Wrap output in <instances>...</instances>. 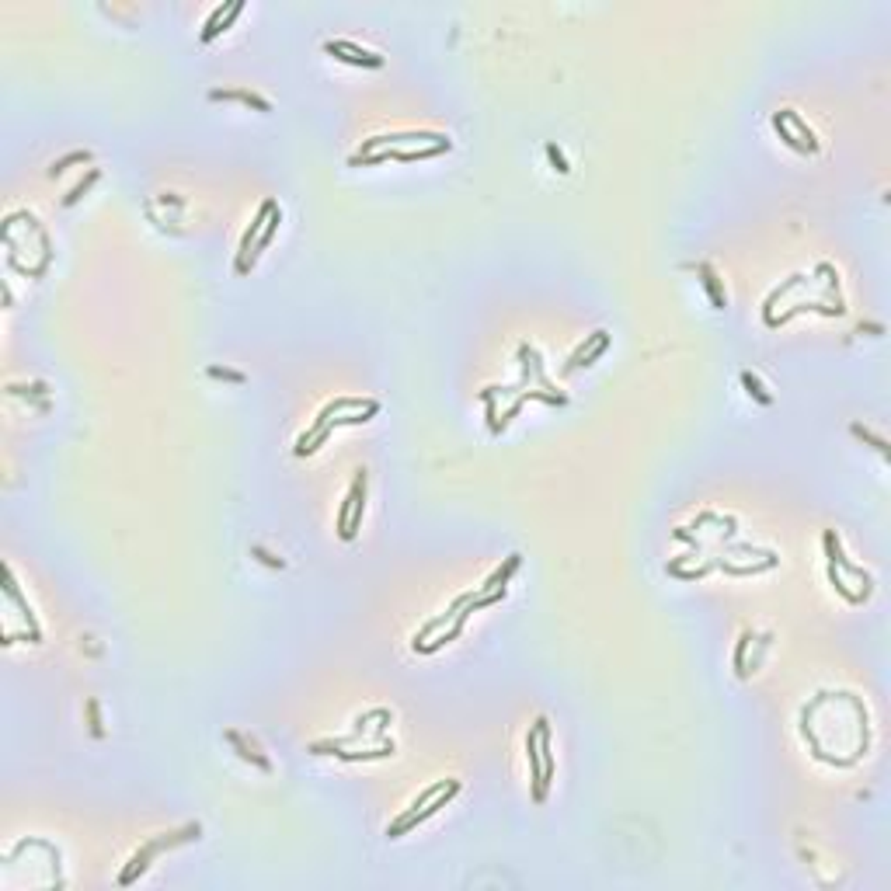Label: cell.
Instances as JSON below:
<instances>
[{
    "label": "cell",
    "instance_id": "cell-1",
    "mask_svg": "<svg viewBox=\"0 0 891 891\" xmlns=\"http://www.w3.org/2000/svg\"><path fill=\"white\" fill-rule=\"evenodd\" d=\"M202 836V826L198 822H192V826H185V828H178V832H171V836H161V839H150L143 850H136L132 853V860H129V867L122 870V877H119V885L122 888H129V885H136V877L150 867V860L157 857V853H164V850H174V846H181V843H192V839H198Z\"/></svg>",
    "mask_w": 891,
    "mask_h": 891
},
{
    "label": "cell",
    "instance_id": "cell-2",
    "mask_svg": "<svg viewBox=\"0 0 891 891\" xmlns=\"http://www.w3.org/2000/svg\"><path fill=\"white\" fill-rule=\"evenodd\" d=\"M404 143H429V146H439V143H449L446 132H429V129H411V132H383V136H373V139H363V150L359 157L366 154H376V150H397Z\"/></svg>",
    "mask_w": 891,
    "mask_h": 891
},
{
    "label": "cell",
    "instance_id": "cell-3",
    "mask_svg": "<svg viewBox=\"0 0 891 891\" xmlns=\"http://www.w3.org/2000/svg\"><path fill=\"white\" fill-rule=\"evenodd\" d=\"M526 759H529V780H533V801L543 804L547 801V784H543V759H540V727L536 721L529 725L526 735Z\"/></svg>",
    "mask_w": 891,
    "mask_h": 891
},
{
    "label": "cell",
    "instance_id": "cell-4",
    "mask_svg": "<svg viewBox=\"0 0 891 891\" xmlns=\"http://www.w3.org/2000/svg\"><path fill=\"white\" fill-rule=\"evenodd\" d=\"M275 209H279V206H275L272 198H265L262 209H258V216L251 220V227H247V230H244V237H240V251H237V272H240V275L247 272V255H251V244H255V240L262 237L265 223H268V216H272Z\"/></svg>",
    "mask_w": 891,
    "mask_h": 891
},
{
    "label": "cell",
    "instance_id": "cell-5",
    "mask_svg": "<svg viewBox=\"0 0 891 891\" xmlns=\"http://www.w3.org/2000/svg\"><path fill=\"white\" fill-rule=\"evenodd\" d=\"M324 53H331L334 60L356 63V66H383V56H376V53H369V49H359V46L348 42V38H341V42H324Z\"/></svg>",
    "mask_w": 891,
    "mask_h": 891
},
{
    "label": "cell",
    "instance_id": "cell-6",
    "mask_svg": "<svg viewBox=\"0 0 891 891\" xmlns=\"http://www.w3.org/2000/svg\"><path fill=\"white\" fill-rule=\"evenodd\" d=\"M822 543H826V557H828V564H832V567H843L846 575H853V578H860V582H863V585L870 589V575H867L863 567H857V564H850V561H846V554H843V547H839V536H836V529H826Z\"/></svg>",
    "mask_w": 891,
    "mask_h": 891
},
{
    "label": "cell",
    "instance_id": "cell-7",
    "mask_svg": "<svg viewBox=\"0 0 891 891\" xmlns=\"http://www.w3.org/2000/svg\"><path fill=\"white\" fill-rule=\"evenodd\" d=\"M348 495H352V516H348V529L341 533V540H352V536L359 533V526H363V516H366V470H356V481H352Z\"/></svg>",
    "mask_w": 891,
    "mask_h": 891
},
{
    "label": "cell",
    "instance_id": "cell-8",
    "mask_svg": "<svg viewBox=\"0 0 891 891\" xmlns=\"http://www.w3.org/2000/svg\"><path fill=\"white\" fill-rule=\"evenodd\" d=\"M474 595H477V592H463V595H457V599H453V606H449V613H442V617H435V620H429L425 627H422L418 634H415V637H411V648L418 651V648L425 644V637H429V634H435V630H442V627H446V624H449V620H453V617L460 613V609L466 606V602H470V599H474Z\"/></svg>",
    "mask_w": 891,
    "mask_h": 891
},
{
    "label": "cell",
    "instance_id": "cell-9",
    "mask_svg": "<svg viewBox=\"0 0 891 891\" xmlns=\"http://www.w3.org/2000/svg\"><path fill=\"white\" fill-rule=\"evenodd\" d=\"M4 592H7V599H11V602H14L18 609H21L25 624H28V630H32V634H35V641H38V637H42V634H38V624H35V617H32V609H28V602L21 599V592H18V585H14V575H11V567H4Z\"/></svg>",
    "mask_w": 891,
    "mask_h": 891
},
{
    "label": "cell",
    "instance_id": "cell-10",
    "mask_svg": "<svg viewBox=\"0 0 891 891\" xmlns=\"http://www.w3.org/2000/svg\"><path fill=\"white\" fill-rule=\"evenodd\" d=\"M328 756H338V759H345V762L390 759V756H394V742H390V738H383V745H380V749H373V752H341V749H328Z\"/></svg>",
    "mask_w": 891,
    "mask_h": 891
},
{
    "label": "cell",
    "instance_id": "cell-11",
    "mask_svg": "<svg viewBox=\"0 0 891 891\" xmlns=\"http://www.w3.org/2000/svg\"><path fill=\"white\" fill-rule=\"evenodd\" d=\"M780 115H784V122H787V126H794V132L801 136V146L815 154V150H818V139H815V132L808 129V122H804V119H801V115H797L794 108H784Z\"/></svg>",
    "mask_w": 891,
    "mask_h": 891
},
{
    "label": "cell",
    "instance_id": "cell-12",
    "mask_svg": "<svg viewBox=\"0 0 891 891\" xmlns=\"http://www.w3.org/2000/svg\"><path fill=\"white\" fill-rule=\"evenodd\" d=\"M209 98H213V101H244V105H255L258 112H268V108H272V105H268L265 98H258L255 91H223V87H213V91H209Z\"/></svg>",
    "mask_w": 891,
    "mask_h": 891
},
{
    "label": "cell",
    "instance_id": "cell-13",
    "mask_svg": "<svg viewBox=\"0 0 891 891\" xmlns=\"http://www.w3.org/2000/svg\"><path fill=\"white\" fill-rule=\"evenodd\" d=\"M227 742H230L233 749H237V756H240V759L255 762V766H258V769H265V773H268V769H272V762L265 759L262 752H255V745H247V742H244V738H240V735H237V731H227Z\"/></svg>",
    "mask_w": 891,
    "mask_h": 891
},
{
    "label": "cell",
    "instance_id": "cell-14",
    "mask_svg": "<svg viewBox=\"0 0 891 891\" xmlns=\"http://www.w3.org/2000/svg\"><path fill=\"white\" fill-rule=\"evenodd\" d=\"M519 564H523V554H508V557H505V564H501L495 575H491V578H488V582L481 585V592H491V589H505V582L512 578V571H516Z\"/></svg>",
    "mask_w": 891,
    "mask_h": 891
},
{
    "label": "cell",
    "instance_id": "cell-15",
    "mask_svg": "<svg viewBox=\"0 0 891 891\" xmlns=\"http://www.w3.org/2000/svg\"><path fill=\"white\" fill-rule=\"evenodd\" d=\"M696 272L703 275V286H707V293H710V299H714V306H717V310H725L727 299H725V293H721V282H717L714 268H710L707 262H700V265H696Z\"/></svg>",
    "mask_w": 891,
    "mask_h": 891
},
{
    "label": "cell",
    "instance_id": "cell-16",
    "mask_svg": "<svg viewBox=\"0 0 891 891\" xmlns=\"http://www.w3.org/2000/svg\"><path fill=\"white\" fill-rule=\"evenodd\" d=\"M230 7H233V0H223V4L209 14V21H206V28H202V42H213V38L220 35V25H223V18L230 14Z\"/></svg>",
    "mask_w": 891,
    "mask_h": 891
},
{
    "label": "cell",
    "instance_id": "cell-17",
    "mask_svg": "<svg viewBox=\"0 0 891 891\" xmlns=\"http://www.w3.org/2000/svg\"><path fill=\"white\" fill-rule=\"evenodd\" d=\"M801 282H804V275H791V279H787L784 286H777V289H773V293L766 297V306H762V317H766V324L773 321V303H777V299L784 297V293H791L794 286H801Z\"/></svg>",
    "mask_w": 891,
    "mask_h": 891
},
{
    "label": "cell",
    "instance_id": "cell-18",
    "mask_svg": "<svg viewBox=\"0 0 891 891\" xmlns=\"http://www.w3.org/2000/svg\"><path fill=\"white\" fill-rule=\"evenodd\" d=\"M98 174H101L98 167H91V171H87V178H84V181H77V185H73V188H70V192L63 196V206H73V202H80V198L87 196V188H91L95 181H98Z\"/></svg>",
    "mask_w": 891,
    "mask_h": 891
},
{
    "label": "cell",
    "instance_id": "cell-19",
    "mask_svg": "<svg viewBox=\"0 0 891 891\" xmlns=\"http://www.w3.org/2000/svg\"><path fill=\"white\" fill-rule=\"evenodd\" d=\"M602 338H606V331H592V334H589V338H585V341H582V345H578V348H575V352H571V359H567V363H564V373H571V369H578V363H582V356H585V352H589V348H592L595 341H602Z\"/></svg>",
    "mask_w": 891,
    "mask_h": 891
},
{
    "label": "cell",
    "instance_id": "cell-20",
    "mask_svg": "<svg viewBox=\"0 0 891 891\" xmlns=\"http://www.w3.org/2000/svg\"><path fill=\"white\" fill-rule=\"evenodd\" d=\"M279 223H282V209H275V213L268 216V223H265L262 237H258V247L251 251V262H255V255H258V251H265V247L272 244V237H275V230H279Z\"/></svg>",
    "mask_w": 891,
    "mask_h": 891
},
{
    "label": "cell",
    "instance_id": "cell-21",
    "mask_svg": "<svg viewBox=\"0 0 891 891\" xmlns=\"http://www.w3.org/2000/svg\"><path fill=\"white\" fill-rule=\"evenodd\" d=\"M749 641H752V630H742L738 644H735V668H738V679H749L745 672V651H749Z\"/></svg>",
    "mask_w": 891,
    "mask_h": 891
},
{
    "label": "cell",
    "instance_id": "cell-22",
    "mask_svg": "<svg viewBox=\"0 0 891 891\" xmlns=\"http://www.w3.org/2000/svg\"><path fill=\"white\" fill-rule=\"evenodd\" d=\"M91 161V154L87 150H73V154H66V157H60V161H53V167H49V178H56L60 171H66L70 164H87Z\"/></svg>",
    "mask_w": 891,
    "mask_h": 891
},
{
    "label": "cell",
    "instance_id": "cell-23",
    "mask_svg": "<svg viewBox=\"0 0 891 891\" xmlns=\"http://www.w3.org/2000/svg\"><path fill=\"white\" fill-rule=\"evenodd\" d=\"M773 129L780 132V139H784V143H787V146H791V150H797V154H808V150H804V146H801V139H797V136H794V132H791V126H787V122H784V115H780V112H777V115H773Z\"/></svg>",
    "mask_w": 891,
    "mask_h": 891
},
{
    "label": "cell",
    "instance_id": "cell-24",
    "mask_svg": "<svg viewBox=\"0 0 891 891\" xmlns=\"http://www.w3.org/2000/svg\"><path fill=\"white\" fill-rule=\"evenodd\" d=\"M853 435H857V439H863V442H870V446H874V449H877L881 457H888V442H885L881 435H874V432L863 429V425H853Z\"/></svg>",
    "mask_w": 891,
    "mask_h": 891
},
{
    "label": "cell",
    "instance_id": "cell-25",
    "mask_svg": "<svg viewBox=\"0 0 891 891\" xmlns=\"http://www.w3.org/2000/svg\"><path fill=\"white\" fill-rule=\"evenodd\" d=\"M742 383H745V390H749V394L756 397V400H759V404H769V400H773V397H769V394H766V390H762L759 376H752V373H742Z\"/></svg>",
    "mask_w": 891,
    "mask_h": 891
},
{
    "label": "cell",
    "instance_id": "cell-26",
    "mask_svg": "<svg viewBox=\"0 0 891 891\" xmlns=\"http://www.w3.org/2000/svg\"><path fill=\"white\" fill-rule=\"evenodd\" d=\"M209 376H216V380H233V383H244V380H247L244 373H237V369H227V366H209Z\"/></svg>",
    "mask_w": 891,
    "mask_h": 891
},
{
    "label": "cell",
    "instance_id": "cell-27",
    "mask_svg": "<svg viewBox=\"0 0 891 891\" xmlns=\"http://www.w3.org/2000/svg\"><path fill=\"white\" fill-rule=\"evenodd\" d=\"M369 721H390V710H383V707H376V710H366V714H359L356 717V725H359V731H363Z\"/></svg>",
    "mask_w": 891,
    "mask_h": 891
},
{
    "label": "cell",
    "instance_id": "cell-28",
    "mask_svg": "<svg viewBox=\"0 0 891 891\" xmlns=\"http://www.w3.org/2000/svg\"><path fill=\"white\" fill-rule=\"evenodd\" d=\"M547 157L554 161V167H557L561 174H567V171H571V167H567V161H564V154L557 150V146H554V143H547Z\"/></svg>",
    "mask_w": 891,
    "mask_h": 891
},
{
    "label": "cell",
    "instance_id": "cell-29",
    "mask_svg": "<svg viewBox=\"0 0 891 891\" xmlns=\"http://www.w3.org/2000/svg\"><path fill=\"white\" fill-rule=\"evenodd\" d=\"M251 554H255V557H258V561H265V564H268V567H282V564H286V561H282V557H272V554H268V550H265V547H251Z\"/></svg>",
    "mask_w": 891,
    "mask_h": 891
},
{
    "label": "cell",
    "instance_id": "cell-30",
    "mask_svg": "<svg viewBox=\"0 0 891 891\" xmlns=\"http://www.w3.org/2000/svg\"><path fill=\"white\" fill-rule=\"evenodd\" d=\"M87 714H91V731L101 738V717H98V700H87Z\"/></svg>",
    "mask_w": 891,
    "mask_h": 891
}]
</instances>
